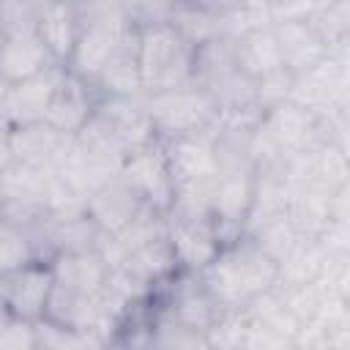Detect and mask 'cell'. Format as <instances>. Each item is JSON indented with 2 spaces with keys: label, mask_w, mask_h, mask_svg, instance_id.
I'll return each instance as SVG.
<instances>
[{
  "label": "cell",
  "mask_w": 350,
  "mask_h": 350,
  "mask_svg": "<svg viewBox=\"0 0 350 350\" xmlns=\"http://www.w3.org/2000/svg\"><path fill=\"white\" fill-rule=\"evenodd\" d=\"M167 241L172 246L178 271L200 273L219 252L221 238L208 213H167Z\"/></svg>",
  "instance_id": "30bf717a"
},
{
  "label": "cell",
  "mask_w": 350,
  "mask_h": 350,
  "mask_svg": "<svg viewBox=\"0 0 350 350\" xmlns=\"http://www.w3.org/2000/svg\"><path fill=\"white\" fill-rule=\"evenodd\" d=\"M161 145H164V156H167L172 186H175V200L170 211L211 216V194L219 175L213 129L161 139Z\"/></svg>",
  "instance_id": "7a4b0ae2"
},
{
  "label": "cell",
  "mask_w": 350,
  "mask_h": 350,
  "mask_svg": "<svg viewBox=\"0 0 350 350\" xmlns=\"http://www.w3.org/2000/svg\"><path fill=\"white\" fill-rule=\"evenodd\" d=\"M98 98H101V93L96 90L93 82H88V79H82V77H77L66 68L57 88H55V96L49 101V109H46L44 120L52 129L74 137L93 118Z\"/></svg>",
  "instance_id": "7c38bea8"
},
{
  "label": "cell",
  "mask_w": 350,
  "mask_h": 350,
  "mask_svg": "<svg viewBox=\"0 0 350 350\" xmlns=\"http://www.w3.org/2000/svg\"><path fill=\"white\" fill-rule=\"evenodd\" d=\"M328 262V254L325 249L320 246L317 238H301L279 262V282L276 284H284V287H293V284H309L314 282L323 268Z\"/></svg>",
  "instance_id": "7402d4cb"
},
{
  "label": "cell",
  "mask_w": 350,
  "mask_h": 350,
  "mask_svg": "<svg viewBox=\"0 0 350 350\" xmlns=\"http://www.w3.org/2000/svg\"><path fill=\"white\" fill-rule=\"evenodd\" d=\"M0 347H38L36 323L11 317L5 325H0Z\"/></svg>",
  "instance_id": "4316f807"
},
{
  "label": "cell",
  "mask_w": 350,
  "mask_h": 350,
  "mask_svg": "<svg viewBox=\"0 0 350 350\" xmlns=\"http://www.w3.org/2000/svg\"><path fill=\"white\" fill-rule=\"evenodd\" d=\"M96 131H101L123 156L156 139L153 123L145 107V93L139 96H101L93 118L88 120Z\"/></svg>",
  "instance_id": "8992f818"
},
{
  "label": "cell",
  "mask_w": 350,
  "mask_h": 350,
  "mask_svg": "<svg viewBox=\"0 0 350 350\" xmlns=\"http://www.w3.org/2000/svg\"><path fill=\"white\" fill-rule=\"evenodd\" d=\"M287 101L304 107L314 118H325L347 109V101H350L347 55H328L317 66L295 74Z\"/></svg>",
  "instance_id": "5b68a950"
},
{
  "label": "cell",
  "mask_w": 350,
  "mask_h": 350,
  "mask_svg": "<svg viewBox=\"0 0 350 350\" xmlns=\"http://www.w3.org/2000/svg\"><path fill=\"white\" fill-rule=\"evenodd\" d=\"M137 55L142 93H159L194 85L197 44L175 25H142L137 27Z\"/></svg>",
  "instance_id": "3957f363"
},
{
  "label": "cell",
  "mask_w": 350,
  "mask_h": 350,
  "mask_svg": "<svg viewBox=\"0 0 350 350\" xmlns=\"http://www.w3.org/2000/svg\"><path fill=\"white\" fill-rule=\"evenodd\" d=\"M183 0H129L131 8V19L137 27L142 25H161V22H172L178 5Z\"/></svg>",
  "instance_id": "484cf974"
},
{
  "label": "cell",
  "mask_w": 350,
  "mask_h": 350,
  "mask_svg": "<svg viewBox=\"0 0 350 350\" xmlns=\"http://www.w3.org/2000/svg\"><path fill=\"white\" fill-rule=\"evenodd\" d=\"M230 38H232V63L252 82L284 68L282 55H279V44L273 36V25L254 27V30H246V33H238Z\"/></svg>",
  "instance_id": "d6986e66"
},
{
  "label": "cell",
  "mask_w": 350,
  "mask_h": 350,
  "mask_svg": "<svg viewBox=\"0 0 350 350\" xmlns=\"http://www.w3.org/2000/svg\"><path fill=\"white\" fill-rule=\"evenodd\" d=\"M200 279L221 312L243 309L254 295L276 287V260L252 238L241 235L221 246V252L200 271Z\"/></svg>",
  "instance_id": "6da1fadb"
},
{
  "label": "cell",
  "mask_w": 350,
  "mask_h": 350,
  "mask_svg": "<svg viewBox=\"0 0 350 350\" xmlns=\"http://www.w3.org/2000/svg\"><path fill=\"white\" fill-rule=\"evenodd\" d=\"M260 131L268 137V142L282 156V161L314 148L317 142H323L317 118L293 101H282L276 107L262 109Z\"/></svg>",
  "instance_id": "8fae6325"
},
{
  "label": "cell",
  "mask_w": 350,
  "mask_h": 350,
  "mask_svg": "<svg viewBox=\"0 0 350 350\" xmlns=\"http://www.w3.org/2000/svg\"><path fill=\"white\" fill-rule=\"evenodd\" d=\"M52 287H55L52 262L44 257H33L0 276V298L5 309L11 312V317L25 323H38L46 317Z\"/></svg>",
  "instance_id": "52a82bcc"
},
{
  "label": "cell",
  "mask_w": 350,
  "mask_h": 350,
  "mask_svg": "<svg viewBox=\"0 0 350 350\" xmlns=\"http://www.w3.org/2000/svg\"><path fill=\"white\" fill-rule=\"evenodd\" d=\"M145 107L153 123V134L159 139L208 131L219 118V104L200 85L145 93Z\"/></svg>",
  "instance_id": "277c9868"
},
{
  "label": "cell",
  "mask_w": 350,
  "mask_h": 350,
  "mask_svg": "<svg viewBox=\"0 0 350 350\" xmlns=\"http://www.w3.org/2000/svg\"><path fill=\"white\" fill-rule=\"evenodd\" d=\"M0 213L30 227L49 213V170L11 161L0 170Z\"/></svg>",
  "instance_id": "ba28073f"
},
{
  "label": "cell",
  "mask_w": 350,
  "mask_h": 350,
  "mask_svg": "<svg viewBox=\"0 0 350 350\" xmlns=\"http://www.w3.org/2000/svg\"><path fill=\"white\" fill-rule=\"evenodd\" d=\"M66 66H49L27 79L11 82L5 104H3V115L14 123V126H25V123H38L46 118L49 101L55 96V88L63 77Z\"/></svg>",
  "instance_id": "5bb4252c"
},
{
  "label": "cell",
  "mask_w": 350,
  "mask_h": 350,
  "mask_svg": "<svg viewBox=\"0 0 350 350\" xmlns=\"http://www.w3.org/2000/svg\"><path fill=\"white\" fill-rule=\"evenodd\" d=\"M71 139H74L71 134L52 129L46 120L25 123V126H14L11 131V153H14V161H22L38 170H52L68 153Z\"/></svg>",
  "instance_id": "2e32d148"
},
{
  "label": "cell",
  "mask_w": 350,
  "mask_h": 350,
  "mask_svg": "<svg viewBox=\"0 0 350 350\" xmlns=\"http://www.w3.org/2000/svg\"><path fill=\"white\" fill-rule=\"evenodd\" d=\"M312 27L323 38L331 55H347V38H350V0H334L325 8H320L312 19Z\"/></svg>",
  "instance_id": "603a6c76"
},
{
  "label": "cell",
  "mask_w": 350,
  "mask_h": 350,
  "mask_svg": "<svg viewBox=\"0 0 350 350\" xmlns=\"http://www.w3.org/2000/svg\"><path fill=\"white\" fill-rule=\"evenodd\" d=\"M142 208H145V202L134 194V189L120 175H115L107 183H101L98 189H93L85 200V213L93 219V224L104 235H118Z\"/></svg>",
  "instance_id": "9a60e30c"
},
{
  "label": "cell",
  "mask_w": 350,
  "mask_h": 350,
  "mask_svg": "<svg viewBox=\"0 0 350 350\" xmlns=\"http://www.w3.org/2000/svg\"><path fill=\"white\" fill-rule=\"evenodd\" d=\"M38 38L46 44V49L52 52V57L66 66L77 33H79V19H77V8L74 0H52V5L44 11L41 22H38Z\"/></svg>",
  "instance_id": "44dd1931"
},
{
  "label": "cell",
  "mask_w": 350,
  "mask_h": 350,
  "mask_svg": "<svg viewBox=\"0 0 350 350\" xmlns=\"http://www.w3.org/2000/svg\"><path fill=\"white\" fill-rule=\"evenodd\" d=\"M49 5L52 0H0V30L5 36L36 33Z\"/></svg>",
  "instance_id": "d4e9b609"
},
{
  "label": "cell",
  "mask_w": 350,
  "mask_h": 350,
  "mask_svg": "<svg viewBox=\"0 0 350 350\" xmlns=\"http://www.w3.org/2000/svg\"><path fill=\"white\" fill-rule=\"evenodd\" d=\"M55 290L66 295H96L109 282V265L98 249L60 252L52 260Z\"/></svg>",
  "instance_id": "4fadbf2b"
},
{
  "label": "cell",
  "mask_w": 350,
  "mask_h": 350,
  "mask_svg": "<svg viewBox=\"0 0 350 350\" xmlns=\"http://www.w3.org/2000/svg\"><path fill=\"white\" fill-rule=\"evenodd\" d=\"M49 66H60L52 52L46 49V44L38 38V33H27V36H5L3 46H0V77L8 82H19L27 79Z\"/></svg>",
  "instance_id": "ffe728a7"
},
{
  "label": "cell",
  "mask_w": 350,
  "mask_h": 350,
  "mask_svg": "<svg viewBox=\"0 0 350 350\" xmlns=\"http://www.w3.org/2000/svg\"><path fill=\"white\" fill-rule=\"evenodd\" d=\"M118 175L134 189V194L145 205H150V208H156L161 213H167L172 208L175 186H172L170 164H167L164 145H161L159 137L150 139V142H145L142 148L131 150L126 156V161H123V167H120Z\"/></svg>",
  "instance_id": "9c48e42d"
},
{
  "label": "cell",
  "mask_w": 350,
  "mask_h": 350,
  "mask_svg": "<svg viewBox=\"0 0 350 350\" xmlns=\"http://www.w3.org/2000/svg\"><path fill=\"white\" fill-rule=\"evenodd\" d=\"M11 131H14V123L0 109V170H5L14 161V153H11Z\"/></svg>",
  "instance_id": "83f0119b"
},
{
  "label": "cell",
  "mask_w": 350,
  "mask_h": 350,
  "mask_svg": "<svg viewBox=\"0 0 350 350\" xmlns=\"http://www.w3.org/2000/svg\"><path fill=\"white\" fill-rule=\"evenodd\" d=\"M273 36H276V44H279L282 66L293 77L306 71V68H312V66H317L320 60H325L331 55L309 19H282V22H273Z\"/></svg>",
  "instance_id": "e0dca14e"
},
{
  "label": "cell",
  "mask_w": 350,
  "mask_h": 350,
  "mask_svg": "<svg viewBox=\"0 0 350 350\" xmlns=\"http://www.w3.org/2000/svg\"><path fill=\"white\" fill-rule=\"evenodd\" d=\"M36 257L30 230L0 213V276Z\"/></svg>",
  "instance_id": "cb8c5ba5"
},
{
  "label": "cell",
  "mask_w": 350,
  "mask_h": 350,
  "mask_svg": "<svg viewBox=\"0 0 350 350\" xmlns=\"http://www.w3.org/2000/svg\"><path fill=\"white\" fill-rule=\"evenodd\" d=\"M93 85L101 96H139L142 93L139 55H137V25L109 52V57L104 60Z\"/></svg>",
  "instance_id": "ac0fdd59"
}]
</instances>
